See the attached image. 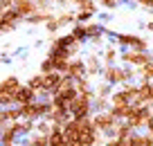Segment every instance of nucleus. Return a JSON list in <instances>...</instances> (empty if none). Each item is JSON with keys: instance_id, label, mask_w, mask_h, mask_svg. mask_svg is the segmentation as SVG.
Masks as SVG:
<instances>
[{"instance_id": "f257e3e1", "label": "nucleus", "mask_w": 153, "mask_h": 146, "mask_svg": "<svg viewBox=\"0 0 153 146\" xmlns=\"http://www.w3.org/2000/svg\"><path fill=\"white\" fill-rule=\"evenodd\" d=\"M101 79L110 85H124V83H131L135 76V72L131 70L128 65L126 67H120V65H104L101 67Z\"/></svg>"}, {"instance_id": "f03ea898", "label": "nucleus", "mask_w": 153, "mask_h": 146, "mask_svg": "<svg viewBox=\"0 0 153 146\" xmlns=\"http://www.w3.org/2000/svg\"><path fill=\"white\" fill-rule=\"evenodd\" d=\"M92 97L95 94H79L74 101H70V117L72 119H90L92 110H95V106H92Z\"/></svg>"}, {"instance_id": "7ed1b4c3", "label": "nucleus", "mask_w": 153, "mask_h": 146, "mask_svg": "<svg viewBox=\"0 0 153 146\" xmlns=\"http://www.w3.org/2000/svg\"><path fill=\"white\" fill-rule=\"evenodd\" d=\"M153 117L151 106H142V104H131V115L126 122L131 124L133 128H146L149 119Z\"/></svg>"}, {"instance_id": "20e7f679", "label": "nucleus", "mask_w": 153, "mask_h": 146, "mask_svg": "<svg viewBox=\"0 0 153 146\" xmlns=\"http://www.w3.org/2000/svg\"><path fill=\"white\" fill-rule=\"evenodd\" d=\"M115 43L126 50H140V52H149L146 38L137 36V34H115Z\"/></svg>"}, {"instance_id": "39448f33", "label": "nucleus", "mask_w": 153, "mask_h": 146, "mask_svg": "<svg viewBox=\"0 0 153 146\" xmlns=\"http://www.w3.org/2000/svg\"><path fill=\"white\" fill-rule=\"evenodd\" d=\"M120 61L128 67H142L146 63H151L153 56L149 52H140V50H126V52L120 54Z\"/></svg>"}, {"instance_id": "423d86ee", "label": "nucleus", "mask_w": 153, "mask_h": 146, "mask_svg": "<svg viewBox=\"0 0 153 146\" xmlns=\"http://www.w3.org/2000/svg\"><path fill=\"white\" fill-rule=\"evenodd\" d=\"M90 122H92V126H95L99 133H104V135L108 137L110 130L115 128V124H117V119H115L108 110H101V113H95V115H92Z\"/></svg>"}, {"instance_id": "0eeeda50", "label": "nucleus", "mask_w": 153, "mask_h": 146, "mask_svg": "<svg viewBox=\"0 0 153 146\" xmlns=\"http://www.w3.org/2000/svg\"><path fill=\"white\" fill-rule=\"evenodd\" d=\"M63 76H68V79H72V81H76V79H83V76H88V70H86V61H83V59H79V56L70 59V61H68V67H65V72H63Z\"/></svg>"}, {"instance_id": "6e6552de", "label": "nucleus", "mask_w": 153, "mask_h": 146, "mask_svg": "<svg viewBox=\"0 0 153 146\" xmlns=\"http://www.w3.org/2000/svg\"><path fill=\"white\" fill-rule=\"evenodd\" d=\"M23 20V16L18 14V11L14 9V7H9V9H5V14L0 16V34H9L16 29V25Z\"/></svg>"}, {"instance_id": "1a4fd4ad", "label": "nucleus", "mask_w": 153, "mask_h": 146, "mask_svg": "<svg viewBox=\"0 0 153 146\" xmlns=\"http://www.w3.org/2000/svg\"><path fill=\"white\" fill-rule=\"evenodd\" d=\"M9 126L18 137H27V135H32V133L36 130V122H34V119H18V122H11Z\"/></svg>"}, {"instance_id": "9d476101", "label": "nucleus", "mask_w": 153, "mask_h": 146, "mask_svg": "<svg viewBox=\"0 0 153 146\" xmlns=\"http://www.w3.org/2000/svg\"><path fill=\"white\" fill-rule=\"evenodd\" d=\"M25 85H27V88H32L34 92H36L38 99H48V97H50V94L45 92V83H43V74H41V72H38V74H32Z\"/></svg>"}, {"instance_id": "9b49d317", "label": "nucleus", "mask_w": 153, "mask_h": 146, "mask_svg": "<svg viewBox=\"0 0 153 146\" xmlns=\"http://www.w3.org/2000/svg\"><path fill=\"white\" fill-rule=\"evenodd\" d=\"M151 99H153V83H151V81H142V83H137V101H135V104L149 106Z\"/></svg>"}, {"instance_id": "f8f14e48", "label": "nucleus", "mask_w": 153, "mask_h": 146, "mask_svg": "<svg viewBox=\"0 0 153 146\" xmlns=\"http://www.w3.org/2000/svg\"><path fill=\"white\" fill-rule=\"evenodd\" d=\"M20 81H18V76H14V74H9V76H5V79L0 81V90L2 92H7L11 97V99H16V92H18V88H20ZM16 106V104H14Z\"/></svg>"}, {"instance_id": "ddd939ff", "label": "nucleus", "mask_w": 153, "mask_h": 146, "mask_svg": "<svg viewBox=\"0 0 153 146\" xmlns=\"http://www.w3.org/2000/svg\"><path fill=\"white\" fill-rule=\"evenodd\" d=\"M14 9L18 11V14L23 16V20H25V18H29L32 14H36L38 7H36V0H16Z\"/></svg>"}, {"instance_id": "4468645a", "label": "nucleus", "mask_w": 153, "mask_h": 146, "mask_svg": "<svg viewBox=\"0 0 153 146\" xmlns=\"http://www.w3.org/2000/svg\"><path fill=\"white\" fill-rule=\"evenodd\" d=\"M133 133H135V128L131 126L128 122H117V124H115V128L110 130V135H108V137H117V139H128ZM108 137H106V139H108Z\"/></svg>"}, {"instance_id": "2eb2a0df", "label": "nucleus", "mask_w": 153, "mask_h": 146, "mask_svg": "<svg viewBox=\"0 0 153 146\" xmlns=\"http://www.w3.org/2000/svg\"><path fill=\"white\" fill-rule=\"evenodd\" d=\"M83 29H86V41H95V38H104V34H108V29H106L104 25L95 23V20L86 23V25H83Z\"/></svg>"}, {"instance_id": "dca6fc26", "label": "nucleus", "mask_w": 153, "mask_h": 146, "mask_svg": "<svg viewBox=\"0 0 153 146\" xmlns=\"http://www.w3.org/2000/svg\"><path fill=\"white\" fill-rule=\"evenodd\" d=\"M36 99H38V97H36V92H34L32 88H27V85H20L18 92H16L14 104H16V106H25V104H32V101H36Z\"/></svg>"}, {"instance_id": "f3484780", "label": "nucleus", "mask_w": 153, "mask_h": 146, "mask_svg": "<svg viewBox=\"0 0 153 146\" xmlns=\"http://www.w3.org/2000/svg\"><path fill=\"white\" fill-rule=\"evenodd\" d=\"M48 146H68V137L61 126H52V133L48 135Z\"/></svg>"}, {"instance_id": "a211bd4d", "label": "nucleus", "mask_w": 153, "mask_h": 146, "mask_svg": "<svg viewBox=\"0 0 153 146\" xmlns=\"http://www.w3.org/2000/svg\"><path fill=\"white\" fill-rule=\"evenodd\" d=\"M86 70H88V76H95V74H99L101 72V59H99V54H88L86 59Z\"/></svg>"}, {"instance_id": "6ab92c4d", "label": "nucleus", "mask_w": 153, "mask_h": 146, "mask_svg": "<svg viewBox=\"0 0 153 146\" xmlns=\"http://www.w3.org/2000/svg\"><path fill=\"white\" fill-rule=\"evenodd\" d=\"M63 74L61 72H50V74H43V83H45V92L52 94L54 90L59 88V83H61Z\"/></svg>"}, {"instance_id": "aec40b11", "label": "nucleus", "mask_w": 153, "mask_h": 146, "mask_svg": "<svg viewBox=\"0 0 153 146\" xmlns=\"http://www.w3.org/2000/svg\"><path fill=\"white\" fill-rule=\"evenodd\" d=\"M50 104H52V110H59V113H70V101H65L61 94H56V92L50 94Z\"/></svg>"}, {"instance_id": "412c9836", "label": "nucleus", "mask_w": 153, "mask_h": 146, "mask_svg": "<svg viewBox=\"0 0 153 146\" xmlns=\"http://www.w3.org/2000/svg\"><path fill=\"white\" fill-rule=\"evenodd\" d=\"M63 133H65L68 142H79V119H70L63 126Z\"/></svg>"}, {"instance_id": "4be33fe9", "label": "nucleus", "mask_w": 153, "mask_h": 146, "mask_svg": "<svg viewBox=\"0 0 153 146\" xmlns=\"http://www.w3.org/2000/svg\"><path fill=\"white\" fill-rule=\"evenodd\" d=\"M56 20H59L61 27H65V25H76V11H68L65 7H63L56 14Z\"/></svg>"}, {"instance_id": "5701e85b", "label": "nucleus", "mask_w": 153, "mask_h": 146, "mask_svg": "<svg viewBox=\"0 0 153 146\" xmlns=\"http://www.w3.org/2000/svg\"><path fill=\"white\" fill-rule=\"evenodd\" d=\"M23 146H48V135L32 133V135L23 137Z\"/></svg>"}, {"instance_id": "b1692460", "label": "nucleus", "mask_w": 153, "mask_h": 146, "mask_svg": "<svg viewBox=\"0 0 153 146\" xmlns=\"http://www.w3.org/2000/svg\"><path fill=\"white\" fill-rule=\"evenodd\" d=\"M108 113L113 115L117 122H126V119H128V115H131V104H126V106H117V108H113V106H110Z\"/></svg>"}, {"instance_id": "393cba45", "label": "nucleus", "mask_w": 153, "mask_h": 146, "mask_svg": "<svg viewBox=\"0 0 153 146\" xmlns=\"http://www.w3.org/2000/svg\"><path fill=\"white\" fill-rule=\"evenodd\" d=\"M117 59H120V54H117V47H106L104 54H101V61H104V65H117Z\"/></svg>"}, {"instance_id": "a878e982", "label": "nucleus", "mask_w": 153, "mask_h": 146, "mask_svg": "<svg viewBox=\"0 0 153 146\" xmlns=\"http://www.w3.org/2000/svg\"><path fill=\"white\" fill-rule=\"evenodd\" d=\"M122 94H124V99L128 104H135L137 101V85L135 83H124L122 85Z\"/></svg>"}, {"instance_id": "bb28decb", "label": "nucleus", "mask_w": 153, "mask_h": 146, "mask_svg": "<svg viewBox=\"0 0 153 146\" xmlns=\"http://www.w3.org/2000/svg\"><path fill=\"white\" fill-rule=\"evenodd\" d=\"M74 88L79 94H95L92 92V85H90V76H83V79H76L74 81Z\"/></svg>"}, {"instance_id": "cd10ccee", "label": "nucleus", "mask_w": 153, "mask_h": 146, "mask_svg": "<svg viewBox=\"0 0 153 146\" xmlns=\"http://www.w3.org/2000/svg\"><path fill=\"white\" fill-rule=\"evenodd\" d=\"M5 115H7V122H18V119H23V110H20V106H9V108H5Z\"/></svg>"}, {"instance_id": "c85d7f7f", "label": "nucleus", "mask_w": 153, "mask_h": 146, "mask_svg": "<svg viewBox=\"0 0 153 146\" xmlns=\"http://www.w3.org/2000/svg\"><path fill=\"white\" fill-rule=\"evenodd\" d=\"M137 70H140V79L142 81H151L153 83V61L146 63V65H142V67H137Z\"/></svg>"}, {"instance_id": "c756f323", "label": "nucleus", "mask_w": 153, "mask_h": 146, "mask_svg": "<svg viewBox=\"0 0 153 146\" xmlns=\"http://www.w3.org/2000/svg\"><path fill=\"white\" fill-rule=\"evenodd\" d=\"M92 106H95L97 113H101V110H108L110 108V99H104V97H92Z\"/></svg>"}, {"instance_id": "7c9ffc66", "label": "nucleus", "mask_w": 153, "mask_h": 146, "mask_svg": "<svg viewBox=\"0 0 153 146\" xmlns=\"http://www.w3.org/2000/svg\"><path fill=\"white\" fill-rule=\"evenodd\" d=\"M34 133H38V135H50V133H52V124H50L48 119H38Z\"/></svg>"}, {"instance_id": "2f4dec72", "label": "nucleus", "mask_w": 153, "mask_h": 146, "mask_svg": "<svg viewBox=\"0 0 153 146\" xmlns=\"http://www.w3.org/2000/svg\"><path fill=\"white\" fill-rule=\"evenodd\" d=\"M72 88H74V81L68 79V76H63L61 83H59V88L54 90V92H56V94H63V92H68V90H72Z\"/></svg>"}, {"instance_id": "473e14b6", "label": "nucleus", "mask_w": 153, "mask_h": 146, "mask_svg": "<svg viewBox=\"0 0 153 146\" xmlns=\"http://www.w3.org/2000/svg\"><path fill=\"white\" fill-rule=\"evenodd\" d=\"M70 34H72L79 43H86V29H83V25H79V23L72 25V32H70Z\"/></svg>"}, {"instance_id": "72a5a7b5", "label": "nucleus", "mask_w": 153, "mask_h": 146, "mask_svg": "<svg viewBox=\"0 0 153 146\" xmlns=\"http://www.w3.org/2000/svg\"><path fill=\"white\" fill-rule=\"evenodd\" d=\"M126 104H128V101L124 99L122 90H120V92H113V94H110V106H113V108H117V106H126Z\"/></svg>"}, {"instance_id": "f704fd0d", "label": "nucleus", "mask_w": 153, "mask_h": 146, "mask_svg": "<svg viewBox=\"0 0 153 146\" xmlns=\"http://www.w3.org/2000/svg\"><path fill=\"white\" fill-rule=\"evenodd\" d=\"M95 94H97V97H104V99H110V94H113V85L104 81V85H99Z\"/></svg>"}, {"instance_id": "c9c22d12", "label": "nucleus", "mask_w": 153, "mask_h": 146, "mask_svg": "<svg viewBox=\"0 0 153 146\" xmlns=\"http://www.w3.org/2000/svg\"><path fill=\"white\" fill-rule=\"evenodd\" d=\"M92 18H95V14H90V11H81V9H76V23H79V25H86V23H90Z\"/></svg>"}, {"instance_id": "e433bc0d", "label": "nucleus", "mask_w": 153, "mask_h": 146, "mask_svg": "<svg viewBox=\"0 0 153 146\" xmlns=\"http://www.w3.org/2000/svg\"><path fill=\"white\" fill-rule=\"evenodd\" d=\"M45 29H48V34H56L59 29H61V25H59L56 16H54V18H50L48 23H45Z\"/></svg>"}, {"instance_id": "4c0bfd02", "label": "nucleus", "mask_w": 153, "mask_h": 146, "mask_svg": "<svg viewBox=\"0 0 153 146\" xmlns=\"http://www.w3.org/2000/svg\"><path fill=\"white\" fill-rule=\"evenodd\" d=\"M104 146H128V142L126 139H117V137H108V139L104 142Z\"/></svg>"}, {"instance_id": "58836bf2", "label": "nucleus", "mask_w": 153, "mask_h": 146, "mask_svg": "<svg viewBox=\"0 0 153 146\" xmlns=\"http://www.w3.org/2000/svg\"><path fill=\"white\" fill-rule=\"evenodd\" d=\"M97 5L104 7V9H115V7L120 5V0H97Z\"/></svg>"}, {"instance_id": "ea45409f", "label": "nucleus", "mask_w": 153, "mask_h": 146, "mask_svg": "<svg viewBox=\"0 0 153 146\" xmlns=\"http://www.w3.org/2000/svg\"><path fill=\"white\" fill-rule=\"evenodd\" d=\"M83 2H86V0H68V5H72V7H76V9H79V7L83 5Z\"/></svg>"}, {"instance_id": "a19ab883", "label": "nucleus", "mask_w": 153, "mask_h": 146, "mask_svg": "<svg viewBox=\"0 0 153 146\" xmlns=\"http://www.w3.org/2000/svg\"><path fill=\"white\" fill-rule=\"evenodd\" d=\"M146 133H149V135L153 137V117L149 119V124H146Z\"/></svg>"}, {"instance_id": "79ce46f5", "label": "nucleus", "mask_w": 153, "mask_h": 146, "mask_svg": "<svg viewBox=\"0 0 153 146\" xmlns=\"http://www.w3.org/2000/svg\"><path fill=\"white\" fill-rule=\"evenodd\" d=\"M68 146H81L79 142H68Z\"/></svg>"}, {"instance_id": "37998d69", "label": "nucleus", "mask_w": 153, "mask_h": 146, "mask_svg": "<svg viewBox=\"0 0 153 146\" xmlns=\"http://www.w3.org/2000/svg\"><path fill=\"white\" fill-rule=\"evenodd\" d=\"M146 27H149V29H151V32H153V23H149V25H146Z\"/></svg>"}, {"instance_id": "c03bdc74", "label": "nucleus", "mask_w": 153, "mask_h": 146, "mask_svg": "<svg viewBox=\"0 0 153 146\" xmlns=\"http://www.w3.org/2000/svg\"><path fill=\"white\" fill-rule=\"evenodd\" d=\"M5 146H18V144H5Z\"/></svg>"}]
</instances>
